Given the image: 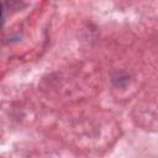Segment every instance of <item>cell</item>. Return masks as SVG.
<instances>
[{"instance_id":"cell-1","label":"cell","mask_w":158,"mask_h":158,"mask_svg":"<svg viewBox=\"0 0 158 158\" xmlns=\"http://www.w3.org/2000/svg\"><path fill=\"white\" fill-rule=\"evenodd\" d=\"M1 10H2V6H1V2H0V17H1Z\"/></svg>"}]
</instances>
